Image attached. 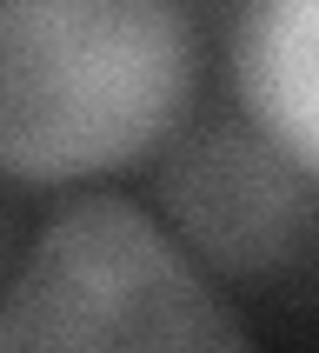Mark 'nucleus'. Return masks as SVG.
I'll return each mask as SVG.
<instances>
[{"mask_svg":"<svg viewBox=\"0 0 319 353\" xmlns=\"http://www.w3.org/2000/svg\"><path fill=\"white\" fill-rule=\"evenodd\" d=\"M193 100L179 0H0V174L74 187L173 140Z\"/></svg>","mask_w":319,"mask_h":353,"instance_id":"obj_1","label":"nucleus"},{"mask_svg":"<svg viewBox=\"0 0 319 353\" xmlns=\"http://www.w3.org/2000/svg\"><path fill=\"white\" fill-rule=\"evenodd\" d=\"M246 353V327L186 267L173 234L120 194H87L40 227L0 294V353Z\"/></svg>","mask_w":319,"mask_h":353,"instance_id":"obj_2","label":"nucleus"},{"mask_svg":"<svg viewBox=\"0 0 319 353\" xmlns=\"http://www.w3.org/2000/svg\"><path fill=\"white\" fill-rule=\"evenodd\" d=\"M299 167L253 120H226L179 140L160 167V200L179 240L219 274H273L286 267L306 227Z\"/></svg>","mask_w":319,"mask_h":353,"instance_id":"obj_3","label":"nucleus"},{"mask_svg":"<svg viewBox=\"0 0 319 353\" xmlns=\"http://www.w3.org/2000/svg\"><path fill=\"white\" fill-rule=\"evenodd\" d=\"M239 114L319 180V0H246L233 27Z\"/></svg>","mask_w":319,"mask_h":353,"instance_id":"obj_4","label":"nucleus"}]
</instances>
